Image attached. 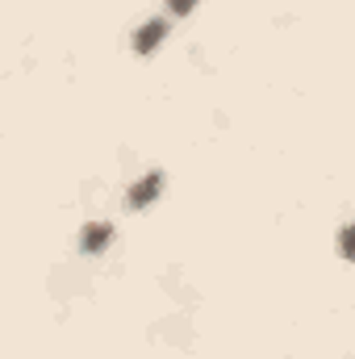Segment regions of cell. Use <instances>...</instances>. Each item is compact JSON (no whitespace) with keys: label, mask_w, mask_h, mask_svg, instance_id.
I'll use <instances>...</instances> for the list:
<instances>
[{"label":"cell","mask_w":355,"mask_h":359,"mask_svg":"<svg viewBox=\"0 0 355 359\" xmlns=\"http://www.w3.org/2000/svg\"><path fill=\"white\" fill-rule=\"evenodd\" d=\"M159 184H163V176H159V172L142 176L134 188H130V201H134V205H147V201H155V196H159Z\"/></svg>","instance_id":"obj_1"},{"label":"cell","mask_w":355,"mask_h":359,"mask_svg":"<svg viewBox=\"0 0 355 359\" xmlns=\"http://www.w3.org/2000/svg\"><path fill=\"white\" fill-rule=\"evenodd\" d=\"M159 42H163V21H147V25L134 34V46H138L142 55H147V50H155Z\"/></svg>","instance_id":"obj_2"},{"label":"cell","mask_w":355,"mask_h":359,"mask_svg":"<svg viewBox=\"0 0 355 359\" xmlns=\"http://www.w3.org/2000/svg\"><path fill=\"white\" fill-rule=\"evenodd\" d=\"M109 238H113V230H109L105 222H92L88 230H84V251H105Z\"/></svg>","instance_id":"obj_3"},{"label":"cell","mask_w":355,"mask_h":359,"mask_svg":"<svg viewBox=\"0 0 355 359\" xmlns=\"http://www.w3.org/2000/svg\"><path fill=\"white\" fill-rule=\"evenodd\" d=\"M168 4H172V13H188V8H192L196 0H168Z\"/></svg>","instance_id":"obj_4"}]
</instances>
